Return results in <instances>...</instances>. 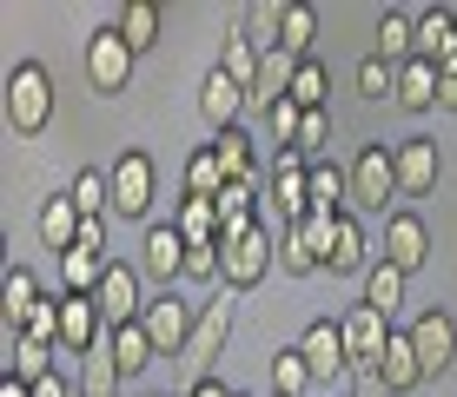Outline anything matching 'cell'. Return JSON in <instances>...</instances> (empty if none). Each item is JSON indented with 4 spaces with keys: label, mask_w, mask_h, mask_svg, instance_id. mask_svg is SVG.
<instances>
[{
    "label": "cell",
    "mask_w": 457,
    "mask_h": 397,
    "mask_svg": "<svg viewBox=\"0 0 457 397\" xmlns=\"http://www.w3.org/2000/svg\"><path fill=\"white\" fill-rule=\"evenodd\" d=\"M40 278L27 272V265H7V278H0V325H7V338H21L27 331V318H34V305H40Z\"/></svg>",
    "instance_id": "obj_17"
},
{
    "label": "cell",
    "mask_w": 457,
    "mask_h": 397,
    "mask_svg": "<svg viewBox=\"0 0 457 397\" xmlns=\"http://www.w3.org/2000/svg\"><path fill=\"white\" fill-rule=\"evenodd\" d=\"M319 377H312V364H305V352L298 344H286V352H272V391L278 397H305Z\"/></svg>",
    "instance_id": "obj_33"
},
{
    "label": "cell",
    "mask_w": 457,
    "mask_h": 397,
    "mask_svg": "<svg viewBox=\"0 0 457 397\" xmlns=\"http://www.w3.org/2000/svg\"><path fill=\"white\" fill-rule=\"evenodd\" d=\"M358 93H365V100H385V93H398V67H391V60H358Z\"/></svg>",
    "instance_id": "obj_40"
},
{
    "label": "cell",
    "mask_w": 457,
    "mask_h": 397,
    "mask_svg": "<svg viewBox=\"0 0 457 397\" xmlns=\"http://www.w3.org/2000/svg\"><path fill=\"white\" fill-rule=\"evenodd\" d=\"M186 397H232V391L219 385V377H193V391H186Z\"/></svg>",
    "instance_id": "obj_47"
},
{
    "label": "cell",
    "mask_w": 457,
    "mask_h": 397,
    "mask_svg": "<svg viewBox=\"0 0 457 397\" xmlns=\"http://www.w3.org/2000/svg\"><path fill=\"white\" fill-rule=\"evenodd\" d=\"M298 120H305V113H298L292 100H278L272 113H265V126H272V139H278V153H292V146H298Z\"/></svg>",
    "instance_id": "obj_42"
},
{
    "label": "cell",
    "mask_w": 457,
    "mask_h": 397,
    "mask_svg": "<svg viewBox=\"0 0 457 397\" xmlns=\"http://www.w3.org/2000/svg\"><path fill=\"white\" fill-rule=\"evenodd\" d=\"M325 93H332V73H325V60H298V73H292V106H298V113H319Z\"/></svg>",
    "instance_id": "obj_35"
},
{
    "label": "cell",
    "mask_w": 457,
    "mask_h": 397,
    "mask_svg": "<svg viewBox=\"0 0 457 397\" xmlns=\"http://www.w3.org/2000/svg\"><path fill=\"white\" fill-rule=\"evenodd\" d=\"M325 146H332V113L319 106V113H305V120H298V146H292V153L305 159V166H319Z\"/></svg>",
    "instance_id": "obj_39"
},
{
    "label": "cell",
    "mask_w": 457,
    "mask_h": 397,
    "mask_svg": "<svg viewBox=\"0 0 457 397\" xmlns=\"http://www.w3.org/2000/svg\"><path fill=\"white\" fill-rule=\"evenodd\" d=\"M312 40H319V7H305V0H286V21H278V54L312 60Z\"/></svg>",
    "instance_id": "obj_23"
},
{
    "label": "cell",
    "mask_w": 457,
    "mask_h": 397,
    "mask_svg": "<svg viewBox=\"0 0 457 397\" xmlns=\"http://www.w3.org/2000/svg\"><path fill=\"white\" fill-rule=\"evenodd\" d=\"M206 146H212V159H219V172H226L232 186H259V166H252V139L239 133V126H232V133H212Z\"/></svg>",
    "instance_id": "obj_22"
},
{
    "label": "cell",
    "mask_w": 457,
    "mask_h": 397,
    "mask_svg": "<svg viewBox=\"0 0 457 397\" xmlns=\"http://www.w3.org/2000/svg\"><path fill=\"white\" fill-rule=\"evenodd\" d=\"M80 226H87V219H80V205H73L67 193H60V199H40V238H46V252H60V259H67V252L80 245Z\"/></svg>",
    "instance_id": "obj_18"
},
{
    "label": "cell",
    "mask_w": 457,
    "mask_h": 397,
    "mask_svg": "<svg viewBox=\"0 0 457 397\" xmlns=\"http://www.w3.org/2000/svg\"><path fill=\"white\" fill-rule=\"evenodd\" d=\"M219 252H226V292H252L278 259V232L265 226V219H252V226L219 238Z\"/></svg>",
    "instance_id": "obj_2"
},
{
    "label": "cell",
    "mask_w": 457,
    "mask_h": 397,
    "mask_svg": "<svg viewBox=\"0 0 457 397\" xmlns=\"http://www.w3.org/2000/svg\"><path fill=\"white\" fill-rule=\"evenodd\" d=\"M133 46L120 40V27H93L87 34V79L100 93H126V79H133Z\"/></svg>",
    "instance_id": "obj_5"
},
{
    "label": "cell",
    "mask_w": 457,
    "mask_h": 397,
    "mask_svg": "<svg viewBox=\"0 0 457 397\" xmlns=\"http://www.w3.org/2000/svg\"><path fill=\"white\" fill-rule=\"evenodd\" d=\"M80 397H120V364H113V331L80 358Z\"/></svg>",
    "instance_id": "obj_25"
},
{
    "label": "cell",
    "mask_w": 457,
    "mask_h": 397,
    "mask_svg": "<svg viewBox=\"0 0 457 397\" xmlns=\"http://www.w3.org/2000/svg\"><path fill=\"white\" fill-rule=\"evenodd\" d=\"M358 397H391V391H385V377H378V371H358Z\"/></svg>",
    "instance_id": "obj_46"
},
{
    "label": "cell",
    "mask_w": 457,
    "mask_h": 397,
    "mask_svg": "<svg viewBox=\"0 0 457 397\" xmlns=\"http://www.w3.org/2000/svg\"><path fill=\"white\" fill-rule=\"evenodd\" d=\"M457 27V13L451 7H431V13H418V34H411V60H437V46H445V34Z\"/></svg>",
    "instance_id": "obj_38"
},
{
    "label": "cell",
    "mask_w": 457,
    "mask_h": 397,
    "mask_svg": "<svg viewBox=\"0 0 457 397\" xmlns=\"http://www.w3.org/2000/svg\"><path fill=\"white\" fill-rule=\"evenodd\" d=\"M232 397H252V391H232Z\"/></svg>",
    "instance_id": "obj_49"
},
{
    "label": "cell",
    "mask_w": 457,
    "mask_h": 397,
    "mask_svg": "<svg viewBox=\"0 0 457 397\" xmlns=\"http://www.w3.org/2000/svg\"><path fill=\"white\" fill-rule=\"evenodd\" d=\"M139 325H146V338H153V352H160V358H179L186 344H193L199 305H186L179 292H160V298H146V311H139Z\"/></svg>",
    "instance_id": "obj_4"
},
{
    "label": "cell",
    "mask_w": 457,
    "mask_h": 397,
    "mask_svg": "<svg viewBox=\"0 0 457 397\" xmlns=\"http://www.w3.org/2000/svg\"><path fill=\"white\" fill-rule=\"evenodd\" d=\"M67 199L80 205V219H113V172H100V166H87V172H73V186H67Z\"/></svg>",
    "instance_id": "obj_24"
},
{
    "label": "cell",
    "mask_w": 457,
    "mask_h": 397,
    "mask_svg": "<svg viewBox=\"0 0 457 397\" xmlns=\"http://www.w3.org/2000/svg\"><path fill=\"white\" fill-rule=\"evenodd\" d=\"M437 79H445V73H437L431 60H404V67H398V93H391V100H398L404 113H431V106H437Z\"/></svg>",
    "instance_id": "obj_21"
},
{
    "label": "cell",
    "mask_w": 457,
    "mask_h": 397,
    "mask_svg": "<svg viewBox=\"0 0 457 397\" xmlns=\"http://www.w3.org/2000/svg\"><path fill=\"white\" fill-rule=\"evenodd\" d=\"M378 377H385L391 397H404V391L424 385V364H418V352H411V331H398V338L385 344V358H378Z\"/></svg>",
    "instance_id": "obj_19"
},
{
    "label": "cell",
    "mask_w": 457,
    "mask_h": 397,
    "mask_svg": "<svg viewBox=\"0 0 457 397\" xmlns=\"http://www.w3.org/2000/svg\"><path fill=\"white\" fill-rule=\"evenodd\" d=\"M259 60H265V54H259V46H252V40L239 34V27H232V34H226V54H219V67H226V73H232V79H239V87L252 93V79H259Z\"/></svg>",
    "instance_id": "obj_37"
},
{
    "label": "cell",
    "mask_w": 457,
    "mask_h": 397,
    "mask_svg": "<svg viewBox=\"0 0 457 397\" xmlns=\"http://www.w3.org/2000/svg\"><path fill=\"white\" fill-rule=\"evenodd\" d=\"M411 352L424 364V377H445L451 371V358H457V325H451V311H418L411 318Z\"/></svg>",
    "instance_id": "obj_9"
},
{
    "label": "cell",
    "mask_w": 457,
    "mask_h": 397,
    "mask_svg": "<svg viewBox=\"0 0 457 397\" xmlns=\"http://www.w3.org/2000/svg\"><path fill=\"white\" fill-rule=\"evenodd\" d=\"M365 252H371L365 245V226L345 212L338 226H332V252H325V265H332V272H365Z\"/></svg>",
    "instance_id": "obj_28"
},
{
    "label": "cell",
    "mask_w": 457,
    "mask_h": 397,
    "mask_svg": "<svg viewBox=\"0 0 457 397\" xmlns=\"http://www.w3.org/2000/svg\"><path fill=\"white\" fill-rule=\"evenodd\" d=\"M345 199H352V172L319 159L312 166V219H345Z\"/></svg>",
    "instance_id": "obj_20"
},
{
    "label": "cell",
    "mask_w": 457,
    "mask_h": 397,
    "mask_svg": "<svg viewBox=\"0 0 457 397\" xmlns=\"http://www.w3.org/2000/svg\"><path fill=\"white\" fill-rule=\"evenodd\" d=\"M0 397H34V385H21V377H0Z\"/></svg>",
    "instance_id": "obj_48"
},
{
    "label": "cell",
    "mask_w": 457,
    "mask_h": 397,
    "mask_svg": "<svg viewBox=\"0 0 457 397\" xmlns=\"http://www.w3.org/2000/svg\"><path fill=\"white\" fill-rule=\"evenodd\" d=\"M431 67H437V73H457V27L445 34V46H437V60H431Z\"/></svg>",
    "instance_id": "obj_44"
},
{
    "label": "cell",
    "mask_w": 457,
    "mask_h": 397,
    "mask_svg": "<svg viewBox=\"0 0 457 397\" xmlns=\"http://www.w3.org/2000/svg\"><path fill=\"white\" fill-rule=\"evenodd\" d=\"M113 27H120V40L133 46V54H146V46L160 40V7H153V0H126Z\"/></svg>",
    "instance_id": "obj_30"
},
{
    "label": "cell",
    "mask_w": 457,
    "mask_h": 397,
    "mask_svg": "<svg viewBox=\"0 0 457 397\" xmlns=\"http://www.w3.org/2000/svg\"><path fill=\"white\" fill-rule=\"evenodd\" d=\"M67 298V292H60ZM93 344H106V318L93 298H67V311H60V344H54V358H87Z\"/></svg>",
    "instance_id": "obj_13"
},
{
    "label": "cell",
    "mask_w": 457,
    "mask_h": 397,
    "mask_svg": "<svg viewBox=\"0 0 457 397\" xmlns=\"http://www.w3.org/2000/svg\"><path fill=\"white\" fill-rule=\"evenodd\" d=\"M7 377H21V385L54 377V344H40V338H7Z\"/></svg>",
    "instance_id": "obj_26"
},
{
    "label": "cell",
    "mask_w": 457,
    "mask_h": 397,
    "mask_svg": "<svg viewBox=\"0 0 457 397\" xmlns=\"http://www.w3.org/2000/svg\"><path fill=\"white\" fill-rule=\"evenodd\" d=\"M153 358H160V352H153L146 325H120V331H113V364H120V377H139Z\"/></svg>",
    "instance_id": "obj_32"
},
{
    "label": "cell",
    "mask_w": 457,
    "mask_h": 397,
    "mask_svg": "<svg viewBox=\"0 0 457 397\" xmlns=\"http://www.w3.org/2000/svg\"><path fill=\"white\" fill-rule=\"evenodd\" d=\"M232 305H239V292H219L212 305H199L193 344H186V364H193L199 377H212V358L226 352V338H232Z\"/></svg>",
    "instance_id": "obj_6"
},
{
    "label": "cell",
    "mask_w": 457,
    "mask_h": 397,
    "mask_svg": "<svg viewBox=\"0 0 457 397\" xmlns=\"http://www.w3.org/2000/svg\"><path fill=\"white\" fill-rule=\"evenodd\" d=\"M46 120H54V79H46L40 60H21L7 73V126L13 139H40Z\"/></svg>",
    "instance_id": "obj_1"
},
{
    "label": "cell",
    "mask_w": 457,
    "mask_h": 397,
    "mask_svg": "<svg viewBox=\"0 0 457 397\" xmlns=\"http://www.w3.org/2000/svg\"><path fill=\"white\" fill-rule=\"evenodd\" d=\"M272 397H278V391H272Z\"/></svg>",
    "instance_id": "obj_50"
},
{
    "label": "cell",
    "mask_w": 457,
    "mask_h": 397,
    "mask_svg": "<svg viewBox=\"0 0 457 397\" xmlns=\"http://www.w3.org/2000/svg\"><path fill=\"white\" fill-rule=\"evenodd\" d=\"M146 205H153V159L120 153L113 159V219H146Z\"/></svg>",
    "instance_id": "obj_12"
},
{
    "label": "cell",
    "mask_w": 457,
    "mask_h": 397,
    "mask_svg": "<svg viewBox=\"0 0 457 397\" xmlns=\"http://www.w3.org/2000/svg\"><path fill=\"white\" fill-rule=\"evenodd\" d=\"M60 311H67V298H40L34 318H27L21 338H40V344H60Z\"/></svg>",
    "instance_id": "obj_41"
},
{
    "label": "cell",
    "mask_w": 457,
    "mask_h": 397,
    "mask_svg": "<svg viewBox=\"0 0 457 397\" xmlns=\"http://www.w3.org/2000/svg\"><path fill=\"white\" fill-rule=\"evenodd\" d=\"M278 21H286V0H252L239 13V34L259 46V54H278Z\"/></svg>",
    "instance_id": "obj_27"
},
{
    "label": "cell",
    "mask_w": 457,
    "mask_h": 397,
    "mask_svg": "<svg viewBox=\"0 0 457 397\" xmlns=\"http://www.w3.org/2000/svg\"><path fill=\"white\" fill-rule=\"evenodd\" d=\"M186 252H193V245H186V232H179V226H153V232H146V245H139V272L160 278L166 292H172V278H186Z\"/></svg>",
    "instance_id": "obj_15"
},
{
    "label": "cell",
    "mask_w": 457,
    "mask_h": 397,
    "mask_svg": "<svg viewBox=\"0 0 457 397\" xmlns=\"http://www.w3.org/2000/svg\"><path fill=\"white\" fill-rule=\"evenodd\" d=\"M298 352H305V364H312V377H319V385H332V377L352 371V344H345V325H338V318H319V325H305Z\"/></svg>",
    "instance_id": "obj_10"
},
{
    "label": "cell",
    "mask_w": 457,
    "mask_h": 397,
    "mask_svg": "<svg viewBox=\"0 0 457 397\" xmlns=\"http://www.w3.org/2000/svg\"><path fill=\"white\" fill-rule=\"evenodd\" d=\"M199 113H206L212 133H232V126H239V113H245V87H239L226 67H212L206 87H199Z\"/></svg>",
    "instance_id": "obj_16"
},
{
    "label": "cell",
    "mask_w": 457,
    "mask_h": 397,
    "mask_svg": "<svg viewBox=\"0 0 457 397\" xmlns=\"http://www.w3.org/2000/svg\"><path fill=\"white\" fill-rule=\"evenodd\" d=\"M411 34H418V21L411 13H378V60H391V67H404L411 60Z\"/></svg>",
    "instance_id": "obj_31"
},
{
    "label": "cell",
    "mask_w": 457,
    "mask_h": 397,
    "mask_svg": "<svg viewBox=\"0 0 457 397\" xmlns=\"http://www.w3.org/2000/svg\"><path fill=\"white\" fill-rule=\"evenodd\" d=\"M338 325H345V344H352V371H378V358H385V344L398 338V331H391V318H385V311H371L365 298H358V305L345 311Z\"/></svg>",
    "instance_id": "obj_7"
},
{
    "label": "cell",
    "mask_w": 457,
    "mask_h": 397,
    "mask_svg": "<svg viewBox=\"0 0 457 397\" xmlns=\"http://www.w3.org/2000/svg\"><path fill=\"white\" fill-rule=\"evenodd\" d=\"M80 252L106 259V219H87V226H80Z\"/></svg>",
    "instance_id": "obj_43"
},
{
    "label": "cell",
    "mask_w": 457,
    "mask_h": 397,
    "mask_svg": "<svg viewBox=\"0 0 457 397\" xmlns=\"http://www.w3.org/2000/svg\"><path fill=\"white\" fill-rule=\"evenodd\" d=\"M226 172H219V159H212V146H199L193 159H186V199H219L226 193Z\"/></svg>",
    "instance_id": "obj_36"
},
{
    "label": "cell",
    "mask_w": 457,
    "mask_h": 397,
    "mask_svg": "<svg viewBox=\"0 0 457 397\" xmlns=\"http://www.w3.org/2000/svg\"><path fill=\"white\" fill-rule=\"evenodd\" d=\"M391 159H398V193H404V199H424V193L437 186V172H445L437 139H398Z\"/></svg>",
    "instance_id": "obj_14"
},
{
    "label": "cell",
    "mask_w": 457,
    "mask_h": 397,
    "mask_svg": "<svg viewBox=\"0 0 457 397\" xmlns=\"http://www.w3.org/2000/svg\"><path fill=\"white\" fill-rule=\"evenodd\" d=\"M172 226L186 232V245H219V205L212 199H179V212H172Z\"/></svg>",
    "instance_id": "obj_29"
},
{
    "label": "cell",
    "mask_w": 457,
    "mask_h": 397,
    "mask_svg": "<svg viewBox=\"0 0 457 397\" xmlns=\"http://www.w3.org/2000/svg\"><path fill=\"white\" fill-rule=\"evenodd\" d=\"M365 305H371V311H385V318L404 305V272H398V265L378 259L371 272H365Z\"/></svg>",
    "instance_id": "obj_34"
},
{
    "label": "cell",
    "mask_w": 457,
    "mask_h": 397,
    "mask_svg": "<svg viewBox=\"0 0 457 397\" xmlns=\"http://www.w3.org/2000/svg\"><path fill=\"white\" fill-rule=\"evenodd\" d=\"M437 106H445V113H457V73L437 79Z\"/></svg>",
    "instance_id": "obj_45"
},
{
    "label": "cell",
    "mask_w": 457,
    "mask_h": 397,
    "mask_svg": "<svg viewBox=\"0 0 457 397\" xmlns=\"http://www.w3.org/2000/svg\"><path fill=\"white\" fill-rule=\"evenodd\" d=\"M424 259H431V226L418 212H391L385 219V265H398L411 278V272H424Z\"/></svg>",
    "instance_id": "obj_11"
},
{
    "label": "cell",
    "mask_w": 457,
    "mask_h": 397,
    "mask_svg": "<svg viewBox=\"0 0 457 397\" xmlns=\"http://www.w3.org/2000/svg\"><path fill=\"white\" fill-rule=\"evenodd\" d=\"M93 305H100L106 318V331H120V325H139V311H146V298H139V265H106V278H100V292H93Z\"/></svg>",
    "instance_id": "obj_8"
},
{
    "label": "cell",
    "mask_w": 457,
    "mask_h": 397,
    "mask_svg": "<svg viewBox=\"0 0 457 397\" xmlns=\"http://www.w3.org/2000/svg\"><path fill=\"white\" fill-rule=\"evenodd\" d=\"M345 172H352V205H358V212H385L391 199H404V193H398V159H391L385 139L358 146ZM385 219H391V212H385Z\"/></svg>",
    "instance_id": "obj_3"
}]
</instances>
